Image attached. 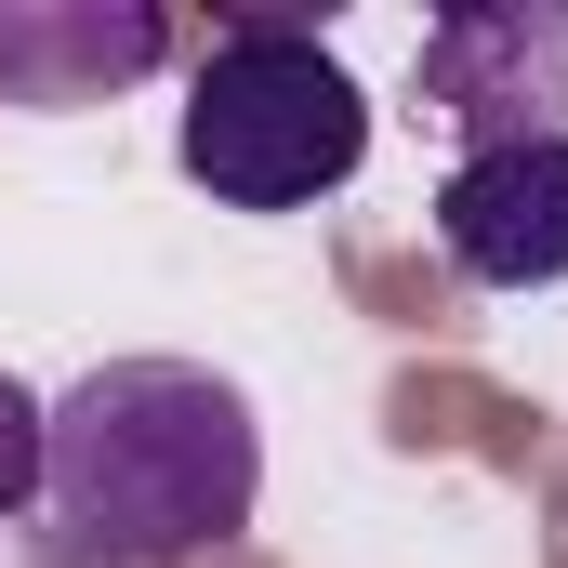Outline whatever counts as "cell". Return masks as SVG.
<instances>
[{
	"label": "cell",
	"mask_w": 568,
	"mask_h": 568,
	"mask_svg": "<svg viewBox=\"0 0 568 568\" xmlns=\"http://www.w3.org/2000/svg\"><path fill=\"white\" fill-rule=\"evenodd\" d=\"M436 252L476 291H556L568 278V133L556 145H476L436 185Z\"/></svg>",
	"instance_id": "obj_4"
},
{
	"label": "cell",
	"mask_w": 568,
	"mask_h": 568,
	"mask_svg": "<svg viewBox=\"0 0 568 568\" xmlns=\"http://www.w3.org/2000/svg\"><path fill=\"white\" fill-rule=\"evenodd\" d=\"M172 145H185V172H199L225 212H317V199H344L357 159H371V93H357V67H344L317 27L252 13V27H225V40L199 53L185 133Z\"/></svg>",
	"instance_id": "obj_2"
},
{
	"label": "cell",
	"mask_w": 568,
	"mask_h": 568,
	"mask_svg": "<svg viewBox=\"0 0 568 568\" xmlns=\"http://www.w3.org/2000/svg\"><path fill=\"white\" fill-rule=\"evenodd\" d=\"M265 503V424L199 357H106L53 397L40 529L80 568H185L225 556Z\"/></svg>",
	"instance_id": "obj_1"
},
{
	"label": "cell",
	"mask_w": 568,
	"mask_h": 568,
	"mask_svg": "<svg viewBox=\"0 0 568 568\" xmlns=\"http://www.w3.org/2000/svg\"><path fill=\"white\" fill-rule=\"evenodd\" d=\"M40 449H53V397L0 371V516H40Z\"/></svg>",
	"instance_id": "obj_6"
},
{
	"label": "cell",
	"mask_w": 568,
	"mask_h": 568,
	"mask_svg": "<svg viewBox=\"0 0 568 568\" xmlns=\"http://www.w3.org/2000/svg\"><path fill=\"white\" fill-rule=\"evenodd\" d=\"M410 93L463 159L568 133V13L556 0H449L410 40Z\"/></svg>",
	"instance_id": "obj_3"
},
{
	"label": "cell",
	"mask_w": 568,
	"mask_h": 568,
	"mask_svg": "<svg viewBox=\"0 0 568 568\" xmlns=\"http://www.w3.org/2000/svg\"><path fill=\"white\" fill-rule=\"evenodd\" d=\"M172 67L159 0H0V106H106Z\"/></svg>",
	"instance_id": "obj_5"
}]
</instances>
